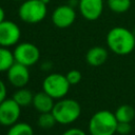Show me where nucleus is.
I'll return each instance as SVG.
<instances>
[{"instance_id": "nucleus-24", "label": "nucleus", "mask_w": 135, "mask_h": 135, "mask_svg": "<svg viewBox=\"0 0 135 135\" xmlns=\"http://www.w3.org/2000/svg\"><path fill=\"white\" fill-rule=\"evenodd\" d=\"M4 18H5V13H4V9L0 6V23L4 21Z\"/></svg>"}, {"instance_id": "nucleus-12", "label": "nucleus", "mask_w": 135, "mask_h": 135, "mask_svg": "<svg viewBox=\"0 0 135 135\" xmlns=\"http://www.w3.org/2000/svg\"><path fill=\"white\" fill-rule=\"evenodd\" d=\"M34 108L39 112V113H47L52 112L55 103H54V98L51 97L47 93L44 91L38 92L34 95L33 103Z\"/></svg>"}, {"instance_id": "nucleus-25", "label": "nucleus", "mask_w": 135, "mask_h": 135, "mask_svg": "<svg viewBox=\"0 0 135 135\" xmlns=\"http://www.w3.org/2000/svg\"><path fill=\"white\" fill-rule=\"evenodd\" d=\"M41 1H42L44 4H46V5H47V4H49V2H50L51 0H41Z\"/></svg>"}, {"instance_id": "nucleus-22", "label": "nucleus", "mask_w": 135, "mask_h": 135, "mask_svg": "<svg viewBox=\"0 0 135 135\" xmlns=\"http://www.w3.org/2000/svg\"><path fill=\"white\" fill-rule=\"evenodd\" d=\"M62 135H86L85 132L81 129H78V128H72V129H69L66 130Z\"/></svg>"}, {"instance_id": "nucleus-4", "label": "nucleus", "mask_w": 135, "mask_h": 135, "mask_svg": "<svg viewBox=\"0 0 135 135\" xmlns=\"http://www.w3.org/2000/svg\"><path fill=\"white\" fill-rule=\"evenodd\" d=\"M47 13L46 4L41 0H25L19 7L20 19L25 23H38L42 21Z\"/></svg>"}, {"instance_id": "nucleus-21", "label": "nucleus", "mask_w": 135, "mask_h": 135, "mask_svg": "<svg viewBox=\"0 0 135 135\" xmlns=\"http://www.w3.org/2000/svg\"><path fill=\"white\" fill-rule=\"evenodd\" d=\"M132 131L131 122H117L116 133L119 135H128Z\"/></svg>"}, {"instance_id": "nucleus-8", "label": "nucleus", "mask_w": 135, "mask_h": 135, "mask_svg": "<svg viewBox=\"0 0 135 135\" xmlns=\"http://www.w3.org/2000/svg\"><path fill=\"white\" fill-rule=\"evenodd\" d=\"M21 36L19 26L13 22L4 20L0 23V46L8 47L15 45Z\"/></svg>"}, {"instance_id": "nucleus-19", "label": "nucleus", "mask_w": 135, "mask_h": 135, "mask_svg": "<svg viewBox=\"0 0 135 135\" xmlns=\"http://www.w3.org/2000/svg\"><path fill=\"white\" fill-rule=\"evenodd\" d=\"M57 123V120L52 112L40 113L38 117V126L42 129H51Z\"/></svg>"}, {"instance_id": "nucleus-7", "label": "nucleus", "mask_w": 135, "mask_h": 135, "mask_svg": "<svg viewBox=\"0 0 135 135\" xmlns=\"http://www.w3.org/2000/svg\"><path fill=\"white\" fill-rule=\"evenodd\" d=\"M21 107L13 99L6 98L0 103V124L11 127L15 124L20 117Z\"/></svg>"}, {"instance_id": "nucleus-1", "label": "nucleus", "mask_w": 135, "mask_h": 135, "mask_svg": "<svg viewBox=\"0 0 135 135\" xmlns=\"http://www.w3.org/2000/svg\"><path fill=\"white\" fill-rule=\"evenodd\" d=\"M105 41L110 51L119 56L129 55L135 49V35L123 26L111 28L107 34Z\"/></svg>"}, {"instance_id": "nucleus-18", "label": "nucleus", "mask_w": 135, "mask_h": 135, "mask_svg": "<svg viewBox=\"0 0 135 135\" xmlns=\"http://www.w3.org/2000/svg\"><path fill=\"white\" fill-rule=\"evenodd\" d=\"M6 135H34V131L28 123L25 122H16L11 126Z\"/></svg>"}, {"instance_id": "nucleus-17", "label": "nucleus", "mask_w": 135, "mask_h": 135, "mask_svg": "<svg viewBox=\"0 0 135 135\" xmlns=\"http://www.w3.org/2000/svg\"><path fill=\"white\" fill-rule=\"evenodd\" d=\"M108 7L110 11L116 14H122L130 9L132 5L131 0H107Z\"/></svg>"}, {"instance_id": "nucleus-26", "label": "nucleus", "mask_w": 135, "mask_h": 135, "mask_svg": "<svg viewBox=\"0 0 135 135\" xmlns=\"http://www.w3.org/2000/svg\"><path fill=\"white\" fill-rule=\"evenodd\" d=\"M14 1H17V0H14Z\"/></svg>"}, {"instance_id": "nucleus-2", "label": "nucleus", "mask_w": 135, "mask_h": 135, "mask_svg": "<svg viewBox=\"0 0 135 135\" xmlns=\"http://www.w3.org/2000/svg\"><path fill=\"white\" fill-rule=\"evenodd\" d=\"M115 114L108 110H100L93 114L89 121L91 135H114L117 128Z\"/></svg>"}, {"instance_id": "nucleus-14", "label": "nucleus", "mask_w": 135, "mask_h": 135, "mask_svg": "<svg viewBox=\"0 0 135 135\" xmlns=\"http://www.w3.org/2000/svg\"><path fill=\"white\" fill-rule=\"evenodd\" d=\"M114 114L118 122H132L135 117V110L130 104H121L116 109Z\"/></svg>"}, {"instance_id": "nucleus-16", "label": "nucleus", "mask_w": 135, "mask_h": 135, "mask_svg": "<svg viewBox=\"0 0 135 135\" xmlns=\"http://www.w3.org/2000/svg\"><path fill=\"white\" fill-rule=\"evenodd\" d=\"M15 62L14 53L7 47L0 46V72H7Z\"/></svg>"}, {"instance_id": "nucleus-10", "label": "nucleus", "mask_w": 135, "mask_h": 135, "mask_svg": "<svg viewBox=\"0 0 135 135\" xmlns=\"http://www.w3.org/2000/svg\"><path fill=\"white\" fill-rule=\"evenodd\" d=\"M6 73L9 83L18 89L24 88L30 80L28 66H25L18 62H15Z\"/></svg>"}, {"instance_id": "nucleus-5", "label": "nucleus", "mask_w": 135, "mask_h": 135, "mask_svg": "<svg viewBox=\"0 0 135 135\" xmlns=\"http://www.w3.org/2000/svg\"><path fill=\"white\" fill-rule=\"evenodd\" d=\"M71 84L69 83L65 75L53 73L46 76L43 80L42 88L54 99H62L69 92Z\"/></svg>"}, {"instance_id": "nucleus-20", "label": "nucleus", "mask_w": 135, "mask_h": 135, "mask_svg": "<svg viewBox=\"0 0 135 135\" xmlns=\"http://www.w3.org/2000/svg\"><path fill=\"white\" fill-rule=\"evenodd\" d=\"M65 77H66V79H68V81L71 85H75V84L80 82L82 75L78 70H71L66 73Z\"/></svg>"}, {"instance_id": "nucleus-15", "label": "nucleus", "mask_w": 135, "mask_h": 135, "mask_svg": "<svg viewBox=\"0 0 135 135\" xmlns=\"http://www.w3.org/2000/svg\"><path fill=\"white\" fill-rule=\"evenodd\" d=\"M20 107H26L30 105L31 103H33V99H34V95L33 93L25 89V88H20L19 90H17L13 97H12Z\"/></svg>"}, {"instance_id": "nucleus-11", "label": "nucleus", "mask_w": 135, "mask_h": 135, "mask_svg": "<svg viewBox=\"0 0 135 135\" xmlns=\"http://www.w3.org/2000/svg\"><path fill=\"white\" fill-rule=\"evenodd\" d=\"M78 6L84 19L95 21L103 12V0H79Z\"/></svg>"}, {"instance_id": "nucleus-9", "label": "nucleus", "mask_w": 135, "mask_h": 135, "mask_svg": "<svg viewBox=\"0 0 135 135\" xmlns=\"http://www.w3.org/2000/svg\"><path fill=\"white\" fill-rule=\"evenodd\" d=\"M76 19V13L74 7L69 4L60 5L56 7L52 14V21L56 27L66 28L71 26Z\"/></svg>"}, {"instance_id": "nucleus-6", "label": "nucleus", "mask_w": 135, "mask_h": 135, "mask_svg": "<svg viewBox=\"0 0 135 135\" xmlns=\"http://www.w3.org/2000/svg\"><path fill=\"white\" fill-rule=\"evenodd\" d=\"M13 53H14L15 61L25 66H31L35 64L40 58L39 49L31 42L19 43L15 47Z\"/></svg>"}, {"instance_id": "nucleus-13", "label": "nucleus", "mask_w": 135, "mask_h": 135, "mask_svg": "<svg viewBox=\"0 0 135 135\" xmlns=\"http://www.w3.org/2000/svg\"><path fill=\"white\" fill-rule=\"evenodd\" d=\"M108 59V51L103 46H93L85 55V60L91 66H100Z\"/></svg>"}, {"instance_id": "nucleus-23", "label": "nucleus", "mask_w": 135, "mask_h": 135, "mask_svg": "<svg viewBox=\"0 0 135 135\" xmlns=\"http://www.w3.org/2000/svg\"><path fill=\"white\" fill-rule=\"evenodd\" d=\"M6 99V86L4 84V82L0 79V103Z\"/></svg>"}, {"instance_id": "nucleus-3", "label": "nucleus", "mask_w": 135, "mask_h": 135, "mask_svg": "<svg viewBox=\"0 0 135 135\" xmlns=\"http://www.w3.org/2000/svg\"><path fill=\"white\" fill-rule=\"evenodd\" d=\"M52 113L58 123L69 124L79 118L81 114V107L79 102L74 99H60L55 103Z\"/></svg>"}]
</instances>
